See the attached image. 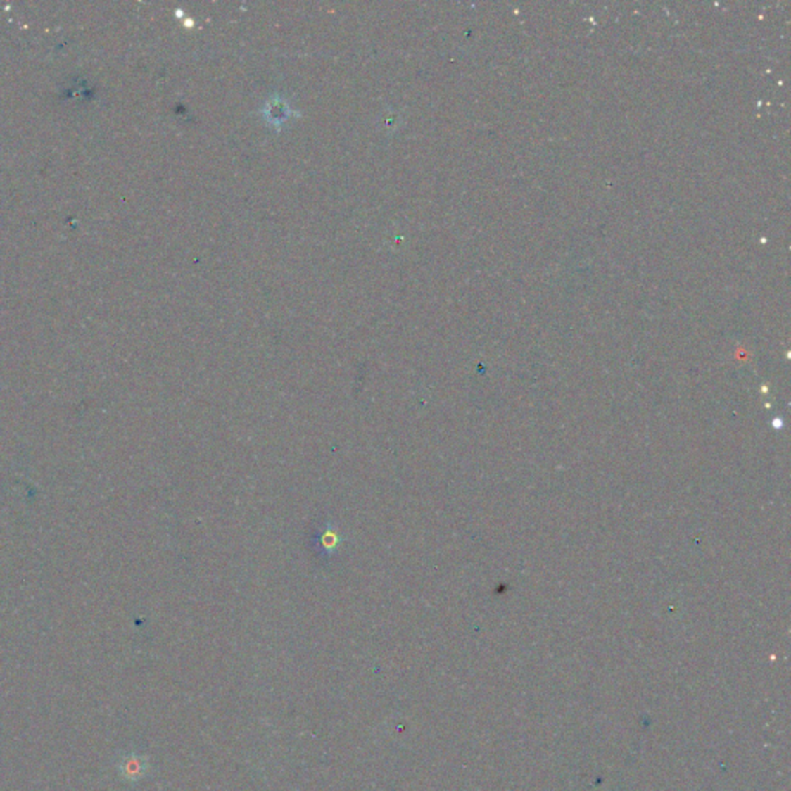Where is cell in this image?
I'll return each instance as SVG.
<instances>
[{"instance_id":"cell-1","label":"cell","mask_w":791,"mask_h":791,"mask_svg":"<svg viewBox=\"0 0 791 791\" xmlns=\"http://www.w3.org/2000/svg\"><path fill=\"white\" fill-rule=\"evenodd\" d=\"M289 116H291L289 108L283 99H275L267 102V106L265 108V118L269 122H272V125H279L280 122L286 121Z\"/></svg>"}]
</instances>
